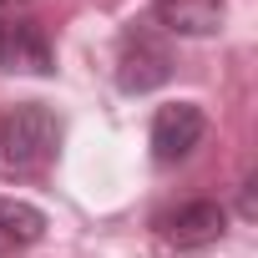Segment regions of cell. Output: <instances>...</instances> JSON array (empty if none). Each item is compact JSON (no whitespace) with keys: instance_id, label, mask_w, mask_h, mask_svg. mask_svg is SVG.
I'll use <instances>...</instances> for the list:
<instances>
[{"instance_id":"cell-4","label":"cell","mask_w":258,"mask_h":258,"mask_svg":"<svg viewBox=\"0 0 258 258\" xmlns=\"http://www.w3.org/2000/svg\"><path fill=\"white\" fill-rule=\"evenodd\" d=\"M0 71H16V76H51L56 71V51H51L41 21L0 16Z\"/></svg>"},{"instance_id":"cell-2","label":"cell","mask_w":258,"mask_h":258,"mask_svg":"<svg viewBox=\"0 0 258 258\" xmlns=\"http://www.w3.org/2000/svg\"><path fill=\"white\" fill-rule=\"evenodd\" d=\"M172 76V51L152 26H126L121 51H116V86L126 96H142Z\"/></svg>"},{"instance_id":"cell-1","label":"cell","mask_w":258,"mask_h":258,"mask_svg":"<svg viewBox=\"0 0 258 258\" xmlns=\"http://www.w3.org/2000/svg\"><path fill=\"white\" fill-rule=\"evenodd\" d=\"M61 147V116L41 101H21L0 116V167L6 172H41Z\"/></svg>"},{"instance_id":"cell-7","label":"cell","mask_w":258,"mask_h":258,"mask_svg":"<svg viewBox=\"0 0 258 258\" xmlns=\"http://www.w3.org/2000/svg\"><path fill=\"white\" fill-rule=\"evenodd\" d=\"M46 238V213L21 203V198H0V258H11L31 243Z\"/></svg>"},{"instance_id":"cell-5","label":"cell","mask_w":258,"mask_h":258,"mask_svg":"<svg viewBox=\"0 0 258 258\" xmlns=\"http://www.w3.org/2000/svg\"><path fill=\"white\" fill-rule=\"evenodd\" d=\"M157 233H162V243H172V248H208V243H218L223 233H228V213L218 208V203H208V198H198V203H182V208H172V213H162L157 218Z\"/></svg>"},{"instance_id":"cell-3","label":"cell","mask_w":258,"mask_h":258,"mask_svg":"<svg viewBox=\"0 0 258 258\" xmlns=\"http://www.w3.org/2000/svg\"><path fill=\"white\" fill-rule=\"evenodd\" d=\"M203 132H208V116H203L198 101H167L152 116V157L162 167H177V162L192 157V147L203 142Z\"/></svg>"},{"instance_id":"cell-8","label":"cell","mask_w":258,"mask_h":258,"mask_svg":"<svg viewBox=\"0 0 258 258\" xmlns=\"http://www.w3.org/2000/svg\"><path fill=\"white\" fill-rule=\"evenodd\" d=\"M0 6H16V0H0Z\"/></svg>"},{"instance_id":"cell-6","label":"cell","mask_w":258,"mask_h":258,"mask_svg":"<svg viewBox=\"0 0 258 258\" xmlns=\"http://www.w3.org/2000/svg\"><path fill=\"white\" fill-rule=\"evenodd\" d=\"M152 16L172 36H213L228 16V0H152Z\"/></svg>"}]
</instances>
